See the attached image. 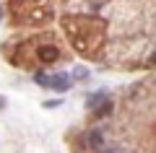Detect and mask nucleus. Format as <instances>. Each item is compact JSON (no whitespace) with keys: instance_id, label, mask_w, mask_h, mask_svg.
Segmentation results:
<instances>
[{"instance_id":"1","label":"nucleus","mask_w":156,"mask_h":153,"mask_svg":"<svg viewBox=\"0 0 156 153\" xmlns=\"http://www.w3.org/2000/svg\"><path fill=\"white\" fill-rule=\"evenodd\" d=\"M50 88H55V91H68L70 88V75L68 73H55V75H50Z\"/></svg>"},{"instance_id":"2","label":"nucleus","mask_w":156,"mask_h":153,"mask_svg":"<svg viewBox=\"0 0 156 153\" xmlns=\"http://www.w3.org/2000/svg\"><path fill=\"white\" fill-rule=\"evenodd\" d=\"M107 101H109V93H107V91H96V93H91V96L86 99V104H89L94 112L99 109V106H104Z\"/></svg>"},{"instance_id":"3","label":"nucleus","mask_w":156,"mask_h":153,"mask_svg":"<svg viewBox=\"0 0 156 153\" xmlns=\"http://www.w3.org/2000/svg\"><path fill=\"white\" fill-rule=\"evenodd\" d=\"M57 47H52V44H44V47H39V57H42V62H52L57 60Z\"/></svg>"},{"instance_id":"4","label":"nucleus","mask_w":156,"mask_h":153,"mask_svg":"<svg viewBox=\"0 0 156 153\" xmlns=\"http://www.w3.org/2000/svg\"><path fill=\"white\" fill-rule=\"evenodd\" d=\"M86 143H89L91 148H96V151H99V148L104 145V137H101V132H99V130H91L89 135H86Z\"/></svg>"},{"instance_id":"5","label":"nucleus","mask_w":156,"mask_h":153,"mask_svg":"<svg viewBox=\"0 0 156 153\" xmlns=\"http://www.w3.org/2000/svg\"><path fill=\"white\" fill-rule=\"evenodd\" d=\"M34 81H37L39 86H50V75H44V73H37V75H34Z\"/></svg>"},{"instance_id":"6","label":"nucleus","mask_w":156,"mask_h":153,"mask_svg":"<svg viewBox=\"0 0 156 153\" xmlns=\"http://www.w3.org/2000/svg\"><path fill=\"white\" fill-rule=\"evenodd\" d=\"M109 112H112V104H109V101H107L104 106H99V109H96V117H107V114H109Z\"/></svg>"},{"instance_id":"7","label":"nucleus","mask_w":156,"mask_h":153,"mask_svg":"<svg viewBox=\"0 0 156 153\" xmlns=\"http://www.w3.org/2000/svg\"><path fill=\"white\" fill-rule=\"evenodd\" d=\"M44 106L47 109H57V106H62V101L60 99H52V101H44Z\"/></svg>"},{"instance_id":"8","label":"nucleus","mask_w":156,"mask_h":153,"mask_svg":"<svg viewBox=\"0 0 156 153\" xmlns=\"http://www.w3.org/2000/svg\"><path fill=\"white\" fill-rule=\"evenodd\" d=\"M86 75H89L86 68H76V70H73V78H86Z\"/></svg>"},{"instance_id":"9","label":"nucleus","mask_w":156,"mask_h":153,"mask_svg":"<svg viewBox=\"0 0 156 153\" xmlns=\"http://www.w3.org/2000/svg\"><path fill=\"white\" fill-rule=\"evenodd\" d=\"M151 62H154V65H156V52H154V55H151Z\"/></svg>"},{"instance_id":"10","label":"nucleus","mask_w":156,"mask_h":153,"mask_svg":"<svg viewBox=\"0 0 156 153\" xmlns=\"http://www.w3.org/2000/svg\"><path fill=\"white\" fill-rule=\"evenodd\" d=\"M0 18H3V8H0Z\"/></svg>"},{"instance_id":"11","label":"nucleus","mask_w":156,"mask_h":153,"mask_svg":"<svg viewBox=\"0 0 156 153\" xmlns=\"http://www.w3.org/2000/svg\"><path fill=\"white\" fill-rule=\"evenodd\" d=\"M109 153H112V151H109Z\"/></svg>"}]
</instances>
